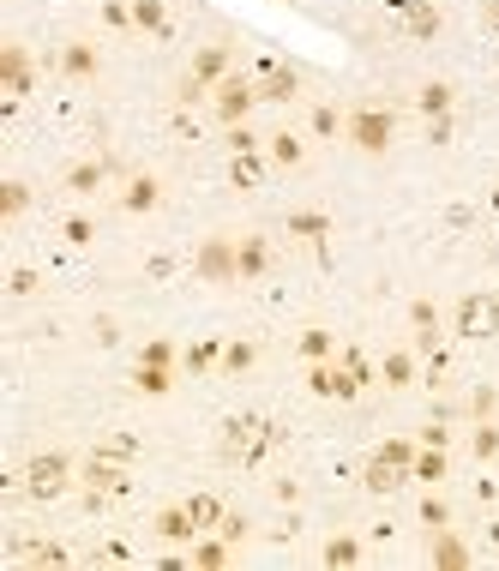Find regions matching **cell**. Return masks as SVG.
<instances>
[{
  "label": "cell",
  "instance_id": "15",
  "mask_svg": "<svg viewBox=\"0 0 499 571\" xmlns=\"http://www.w3.org/2000/svg\"><path fill=\"white\" fill-rule=\"evenodd\" d=\"M157 535L162 541H199V523L187 505H169V512H157Z\"/></svg>",
  "mask_w": 499,
  "mask_h": 571
},
{
  "label": "cell",
  "instance_id": "1",
  "mask_svg": "<svg viewBox=\"0 0 499 571\" xmlns=\"http://www.w3.org/2000/svg\"><path fill=\"white\" fill-rule=\"evenodd\" d=\"M403 481H416V445H409V439H385L380 452H373V463H367V475H361V488L367 493H398Z\"/></svg>",
  "mask_w": 499,
  "mask_h": 571
},
{
  "label": "cell",
  "instance_id": "27",
  "mask_svg": "<svg viewBox=\"0 0 499 571\" xmlns=\"http://www.w3.org/2000/svg\"><path fill=\"white\" fill-rule=\"evenodd\" d=\"M289 235H295V241H325V235H331V217H320V211H295V217H289Z\"/></svg>",
  "mask_w": 499,
  "mask_h": 571
},
{
  "label": "cell",
  "instance_id": "23",
  "mask_svg": "<svg viewBox=\"0 0 499 571\" xmlns=\"http://www.w3.org/2000/svg\"><path fill=\"white\" fill-rule=\"evenodd\" d=\"M133 24L151 31V37H169V6L162 0H133Z\"/></svg>",
  "mask_w": 499,
  "mask_h": 571
},
{
  "label": "cell",
  "instance_id": "21",
  "mask_svg": "<svg viewBox=\"0 0 499 571\" xmlns=\"http://www.w3.org/2000/svg\"><path fill=\"white\" fill-rule=\"evenodd\" d=\"M187 559H193V566H205V571L229 566V535H217V541H211V530H205L199 541H193V553H187Z\"/></svg>",
  "mask_w": 499,
  "mask_h": 571
},
{
  "label": "cell",
  "instance_id": "45",
  "mask_svg": "<svg viewBox=\"0 0 499 571\" xmlns=\"http://www.w3.org/2000/svg\"><path fill=\"white\" fill-rule=\"evenodd\" d=\"M31 559H42V566H66V548H55V541H42V548H31Z\"/></svg>",
  "mask_w": 499,
  "mask_h": 571
},
{
  "label": "cell",
  "instance_id": "11",
  "mask_svg": "<svg viewBox=\"0 0 499 571\" xmlns=\"http://www.w3.org/2000/svg\"><path fill=\"white\" fill-rule=\"evenodd\" d=\"M55 66L66 73V79H97L102 73V55H97V42H66L55 55Z\"/></svg>",
  "mask_w": 499,
  "mask_h": 571
},
{
  "label": "cell",
  "instance_id": "43",
  "mask_svg": "<svg viewBox=\"0 0 499 571\" xmlns=\"http://www.w3.org/2000/svg\"><path fill=\"white\" fill-rule=\"evenodd\" d=\"M139 361H151V367H169V361H175V343H162V337H157V343H144Z\"/></svg>",
  "mask_w": 499,
  "mask_h": 571
},
{
  "label": "cell",
  "instance_id": "10",
  "mask_svg": "<svg viewBox=\"0 0 499 571\" xmlns=\"http://www.w3.org/2000/svg\"><path fill=\"white\" fill-rule=\"evenodd\" d=\"M295 97H301V73L283 66V60H271L259 73V102H295Z\"/></svg>",
  "mask_w": 499,
  "mask_h": 571
},
{
  "label": "cell",
  "instance_id": "2",
  "mask_svg": "<svg viewBox=\"0 0 499 571\" xmlns=\"http://www.w3.org/2000/svg\"><path fill=\"white\" fill-rule=\"evenodd\" d=\"M277 427L271 421H259V415H235L229 427H223V457L229 463H253V457L265 452V445H277Z\"/></svg>",
  "mask_w": 499,
  "mask_h": 571
},
{
  "label": "cell",
  "instance_id": "19",
  "mask_svg": "<svg viewBox=\"0 0 499 571\" xmlns=\"http://www.w3.org/2000/svg\"><path fill=\"white\" fill-rule=\"evenodd\" d=\"M120 205H127V211H157V205H162V180L157 175H139L127 193H120Z\"/></svg>",
  "mask_w": 499,
  "mask_h": 571
},
{
  "label": "cell",
  "instance_id": "33",
  "mask_svg": "<svg viewBox=\"0 0 499 571\" xmlns=\"http://www.w3.org/2000/svg\"><path fill=\"white\" fill-rule=\"evenodd\" d=\"M416 481H445V445L416 452Z\"/></svg>",
  "mask_w": 499,
  "mask_h": 571
},
{
  "label": "cell",
  "instance_id": "7",
  "mask_svg": "<svg viewBox=\"0 0 499 571\" xmlns=\"http://www.w3.org/2000/svg\"><path fill=\"white\" fill-rule=\"evenodd\" d=\"M499 331V301L494 289H476V295L458 301V337H494Z\"/></svg>",
  "mask_w": 499,
  "mask_h": 571
},
{
  "label": "cell",
  "instance_id": "29",
  "mask_svg": "<svg viewBox=\"0 0 499 571\" xmlns=\"http://www.w3.org/2000/svg\"><path fill=\"white\" fill-rule=\"evenodd\" d=\"M433 566H469V553L451 530H433Z\"/></svg>",
  "mask_w": 499,
  "mask_h": 571
},
{
  "label": "cell",
  "instance_id": "40",
  "mask_svg": "<svg viewBox=\"0 0 499 571\" xmlns=\"http://www.w3.org/2000/svg\"><path fill=\"white\" fill-rule=\"evenodd\" d=\"M223 133H229V151H259V133H253L247 120H241V127H223Z\"/></svg>",
  "mask_w": 499,
  "mask_h": 571
},
{
  "label": "cell",
  "instance_id": "49",
  "mask_svg": "<svg viewBox=\"0 0 499 571\" xmlns=\"http://www.w3.org/2000/svg\"><path fill=\"white\" fill-rule=\"evenodd\" d=\"M494 205H499V193H494Z\"/></svg>",
  "mask_w": 499,
  "mask_h": 571
},
{
  "label": "cell",
  "instance_id": "22",
  "mask_svg": "<svg viewBox=\"0 0 499 571\" xmlns=\"http://www.w3.org/2000/svg\"><path fill=\"white\" fill-rule=\"evenodd\" d=\"M265 145H271V163H277V169H295V163L307 157V138L301 133H271Z\"/></svg>",
  "mask_w": 499,
  "mask_h": 571
},
{
  "label": "cell",
  "instance_id": "34",
  "mask_svg": "<svg viewBox=\"0 0 499 571\" xmlns=\"http://www.w3.org/2000/svg\"><path fill=\"white\" fill-rule=\"evenodd\" d=\"M469 452H476V463H494V457H499V427H494V421H481V427H476Z\"/></svg>",
  "mask_w": 499,
  "mask_h": 571
},
{
  "label": "cell",
  "instance_id": "14",
  "mask_svg": "<svg viewBox=\"0 0 499 571\" xmlns=\"http://www.w3.org/2000/svg\"><path fill=\"white\" fill-rule=\"evenodd\" d=\"M193 79L211 84V91L229 79V48H223V42H211V48H199V55H193Z\"/></svg>",
  "mask_w": 499,
  "mask_h": 571
},
{
  "label": "cell",
  "instance_id": "6",
  "mask_svg": "<svg viewBox=\"0 0 499 571\" xmlns=\"http://www.w3.org/2000/svg\"><path fill=\"white\" fill-rule=\"evenodd\" d=\"M211 109H217V127H241V120L259 109V79H241V73H229V79L211 91Z\"/></svg>",
  "mask_w": 499,
  "mask_h": 571
},
{
  "label": "cell",
  "instance_id": "26",
  "mask_svg": "<svg viewBox=\"0 0 499 571\" xmlns=\"http://www.w3.org/2000/svg\"><path fill=\"white\" fill-rule=\"evenodd\" d=\"M133 385H139L144 397H169V391H175V379H169V367H151V361H139V373H133Z\"/></svg>",
  "mask_w": 499,
  "mask_h": 571
},
{
  "label": "cell",
  "instance_id": "31",
  "mask_svg": "<svg viewBox=\"0 0 499 571\" xmlns=\"http://www.w3.org/2000/svg\"><path fill=\"white\" fill-rule=\"evenodd\" d=\"M187 512H193V523H199V535H205V530H217V523H223V505H217V499H211V493H193V499H187Z\"/></svg>",
  "mask_w": 499,
  "mask_h": 571
},
{
  "label": "cell",
  "instance_id": "35",
  "mask_svg": "<svg viewBox=\"0 0 499 571\" xmlns=\"http://www.w3.org/2000/svg\"><path fill=\"white\" fill-rule=\"evenodd\" d=\"M301 355H307V361H331V355H337V337L331 331H307L301 337Z\"/></svg>",
  "mask_w": 499,
  "mask_h": 571
},
{
  "label": "cell",
  "instance_id": "17",
  "mask_svg": "<svg viewBox=\"0 0 499 571\" xmlns=\"http://www.w3.org/2000/svg\"><path fill=\"white\" fill-rule=\"evenodd\" d=\"M421 115H427V120H440V115H451V102H458V91H451V84H445V79H427V84H421Z\"/></svg>",
  "mask_w": 499,
  "mask_h": 571
},
{
  "label": "cell",
  "instance_id": "28",
  "mask_svg": "<svg viewBox=\"0 0 499 571\" xmlns=\"http://www.w3.org/2000/svg\"><path fill=\"white\" fill-rule=\"evenodd\" d=\"M223 349H229L223 337H205V343H193V349H187V367H193V373H205V367H223Z\"/></svg>",
  "mask_w": 499,
  "mask_h": 571
},
{
  "label": "cell",
  "instance_id": "5",
  "mask_svg": "<svg viewBox=\"0 0 499 571\" xmlns=\"http://www.w3.org/2000/svg\"><path fill=\"white\" fill-rule=\"evenodd\" d=\"M66 488H73V457L66 452H42L24 463V493L31 499H60Z\"/></svg>",
  "mask_w": 499,
  "mask_h": 571
},
{
  "label": "cell",
  "instance_id": "9",
  "mask_svg": "<svg viewBox=\"0 0 499 571\" xmlns=\"http://www.w3.org/2000/svg\"><path fill=\"white\" fill-rule=\"evenodd\" d=\"M193 265H199V277H211V283H229V277H241V265H235V241H205Z\"/></svg>",
  "mask_w": 499,
  "mask_h": 571
},
{
  "label": "cell",
  "instance_id": "39",
  "mask_svg": "<svg viewBox=\"0 0 499 571\" xmlns=\"http://www.w3.org/2000/svg\"><path fill=\"white\" fill-rule=\"evenodd\" d=\"M337 367L355 379V385H367V379H373V367H367V355H361V349H343V355H337Z\"/></svg>",
  "mask_w": 499,
  "mask_h": 571
},
{
  "label": "cell",
  "instance_id": "24",
  "mask_svg": "<svg viewBox=\"0 0 499 571\" xmlns=\"http://www.w3.org/2000/svg\"><path fill=\"white\" fill-rule=\"evenodd\" d=\"M229 180H235V187H259V180H265V157H259V151H235Z\"/></svg>",
  "mask_w": 499,
  "mask_h": 571
},
{
  "label": "cell",
  "instance_id": "36",
  "mask_svg": "<svg viewBox=\"0 0 499 571\" xmlns=\"http://www.w3.org/2000/svg\"><path fill=\"white\" fill-rule=\"evenodd\" d=\"M421 523H427V530H451V505H445L440 493H427V499H421Z\"/></svg>",
  "mask_w": 499,
  "mask_h": 571
},
{
  "label": "cell",
  "instance_id": "8",
  "mask_svg": "<svg viewBox=\"0 0 499 571\" xmlns=\"http://www.w3.org/2000/svg\"><path fill=\"white\" fill-rule=\"evenodd\" d=\"M385 13H391L409 37H433V31H440V13H433L427 0H385Z\"/></svg>",
  "mask_w": 499,
  "mask_h": 571
},
{
  "label": "cell",
  "instance_id": "37",
  "mask_svg": "<svg viewBox=\"0 0 499 571\" xmlns=\"http://www.w3.org/2000/svg\"><path fill=\"white\" fill-rule=\"evenodd\" d=\"M253 361H259V349H253V343H229V349H223V373H247Z\"/></svg>",
  "mask_w": 499,
  "mask_h": 571
},
{
  "label": "cell",
  "instance_id": "16",
  "mask_svg": "<svg viewBox=\"0 0 499 571\" xmlns=\"http://www.w3.org/2000/svg\"><path fill=\"white\" fill-rule=\"evenodd\" d=\"M102 180H109V163H73V169L60 175V187H66V193H97Z\"/></svg>",
  "mask_w": 499,
  "mask_h": 571
},
{
  "label": "cell",
  "instance_id": "3",
  "mask_svg": "<svg viewBox=\"0 0 499 571\" xmlns=\"http://www.w3.org/2000/svg\"><path fill=\"white\" fill-rule=\"evenodd\" d=\"M133 488V475H127V457H109V452H91L84 457V505L97 512L102 499H115V493Z\"/></svg>",
  "mask_w": 499,
  "mask_h": 571
},
{
  "label": "cell",
  "instance_id": "18",
  "mask_svg": "<svg viewBox=\"0 0 499 571\" xmlns=\"http://www.w3.org/2000/svg\"><path fill=\"white\" fill-rule=\"evenodd\" d=\"M380 379L391 385V391L416 385V349H391V355H385V367H380Z\"/></svg>",
  "mask_w": 499,
  "mask_h": 571
},
{
  "label": "cell",
  "instance_id": "47",
  "mask_svg": "<svg viewBox=\"0 0 499 571\" xmlns=\"http://www.w3.org/2000/svg\"><path fill=\"white\" fill-rule=\"evenodd\" d=\"M217 535H229V541H241V535H247V517H223V523H217Z\"/></svg>",
  "mask_w": 499,
  "mask_h": 571
},
{
  "label": "cell",
  "instance_id": "30",
  "mask_svg": "<svg viewBox=\"0 0 499 571\" xmlns=\"http://www.w3.org/2000/svg\"><path fill=\"white\" fill-rule=\"evenodd\" d=\"M320 559H325V566H355V559H361V541H355V535H331Z\"/></svg>",
  "mask_w": 499,
  "mask_h": 571
},
{
  "label": "cell",
  "instance_id": "20",
  "mask_svg": "<svg viewBox=\"0 0 499 571\" xmlns=\"http://www.w3.org/2000/svg\"><path fill=\"white\" fill-rule=\"evenodd\" d=\"M235 265H241V277H259V271H271V247H265L259 235L235 241Z\"/></svg>",
  "mask_w": 499,
  "mask_h": 571
},
{
  "label": "cell",
  "instance_id": "48",
  "mask_svg": "<svg viewBox=\"0 0 499 571\" xmlns=\"http://www.w3.org/2000/svg\"><path fill=\"white\" fill-rule=\"evenodd\" d=\"M481 24H487V31H499V0H487V6H481Z\"/></svg>",
  "mask_w": 499,
  "mask_h": 571
},
{
  "label": "cell",
  "instance_id": "38",
  "mask_svg": "<svg viewBox=\"0 0 499 571\" xmlns=\"http://www.w3.org/2000/svg\"><path fill=\"white\" fill-rule=\"evenodd\" d=\"M60 235H66V247H91V241H97V223H91V217H66V223H60Z\"/></svg>",
  "mask_w": 499,
  "mask_h": 571
},
{
  "label": "cell",
  "instance_id": "4",
  "mask_svg": "<svg viewBox=\"0 0 499 571\" xmlns=\"http://www.w3.org/2000/svg\"><path fill=\"white\" fill-rule=\"evenodd\" d=\"M343 138L355 151H367V157H380V151H391V138H398V115L391 109H355L349 127H343Z\"/></svg>",
  "mask_w": 499,
  "mask_h": 571
},
{
  "label": "cell",
  "instance_id": "32",
  "mask_svg": "<svg viewBox=\"0 0 499 571\" xmlns=\"http://www.w3.org/2000/svg\"><path fill=\"white\" fill-rule=\"evenodd\" d=\"M24 205H31V187L24 180H0V217H24Z\"/></svg>",
  "mask_w": 499,
  "mask_h": 571
},
{
  "label": "cell",
  "instance_id": "12",
  "mask_svg": "<svg viewBox=\"0 0 499 571\" xmlns=\"http://www.w3.org/2000/svg\"><path fill=\"white\" fill-rule=\"evenodd\" d=\"M409 325H416V349L421 355H433L440 349V307L421 295V301H409Z\"/></svg>",
  "mask_w": 499,
  "mask_h": 571
},
{
  "label": "cell",
  "instance_id": "46",
  "mask_svg": "<svg viewBox=\"0 0 499 571\" xmlns=\"http://www.w3.org/2000/svg\"><path fill=\"white\" fill-rule=\"evenodd\" d=\"M421 445H451V434H445L440 421H427V427H421Z\"/></svg>",
  "mask_w": 499,
  "mask_h": 571
},
{
  "label": "cell",
  "instance_id": "50",
  "mask_svg": "<svg viewBox=\"0 0 499 571\" xmlns=\"http://www.w3.org/2000/svg\"><path fill=\"white\" fill-rule=\"evenodd\" d=\"M494 301H499V289H494Z\"/></svg>",
  "mask_w": 499,
  "mask_h": 571
},
{
  "label": "cell",
  "instance_id": "25",
  "mask_svg": "<svg viewBox=\"0 0 499 571\" xmlns=\"http://www.w3.org/2000/svg\"><path fill=\"white\" fill-rule=\"evenodd\" d=\"M343 127H349V115H343L337 102H313V138H337Z\"/></svg>",
  "mask_w": 499,
  "mask_h": 571
},
{
  "label": "cell",
  "instance_id": "44",
  "mask_svg": "<svg viewBox=\"0 0 499 571\" xmlns=\"http://www.w3.org/2000/svg\"><path fill=\"white\" fill-rule=\"evenodd\" d=\"M427 145H451V115L427 120Z\"/></svg>",
  "mask_w": 499,
  "mask_h": 571
},
{
  "label": "cell",
  "instance_id": "42",
  "mask_svg": "<svg viewBox=\"0 0 499 571\" xmlns=\"http://www.w3.org/2000/svg\"><path fill=\"white\" fill-rule=\"evenodd\" d=\"M6 295H37V271H24V265H19V271L6 277Z\"/></svg>",
  "mask_w": 499,
  "mask_h": 571
},
{
  "label": "cell",
  "instance_id": "41",
  "mask_svg": "<svg viewBox=\"0 0 499 571\" xmlns=\"http://www.w3.org/2000/svg\"><path fill=\"white\" fill-rule=\"evenodd\" d=\"M102 19L115 24V31H139V24H133V6H120V0H109V6H102Z\"/></svg>",
  "mask_w": 499,
  "mask_h": 571
},
{
  "label": "cell",
  "instance_id": "13",
  "mask_svg": "<svg viewBox=\"0 0 499 571\" xmlns=\"http://www.w3.org/2000/svg\"><path fill=\"white\" fill-rule=\"evenodd\" d=\"M0 73H6V91H13V102L31 97V55H24L19 42H6V48H0Z\"/></svg>",
  "mask_w": 499,
  "mask_h": 571
}]
</instances>
